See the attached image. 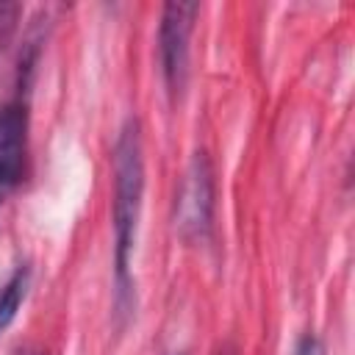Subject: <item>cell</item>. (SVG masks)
I'll return each mask as SVG.
<instances>
[{
  "instance_id": "cell-1",
  "label": "cell",
  "mask_w": 355,
  "mask_h": 355,
  "mask_svg": "<svg viewBox=\"0 0 355 355\" xmlns=\"http://www.w3.org/2000/svg\"><path fill=\"white\" fill-rule=\"evenodd\" d=\"M114 172V200H111V227H114V324L122 330L136 313V280H133V250L144 205V144L141 125L128 116L119 125L111 155Z\"/></svg>"
},
{
  "instance_id": "cell-2",
  "label": "cell",
  "mask_w": 355,
  "mask_h": 355,
  "mask_svg": "<svg viewBox=\"0 0 355 355\" xmlns=\"http://www.w3.org/2000/svg\"><path fill=\"white\" fill-rule=\"evenodd\" d=\"M216 211V172L205 150H197L183 169L180 186L175 191L172 225L186 244H202L214 236Z\"/></svg>"
},
{
  "instance_id": "cell-3",
  "label": "cell",
  "mask_w": 355,
  "mask_h": 355,
  "mask_svg": "<svg viewBox=\"0 0 355 355\" xmlns=\"http://www.w3.org/2000/svg\"><path fill=\"white\" fill-rule=\"evenodd\" d=\"M200 14L194 0H172L161 8L158 22V67L169 100H178L189 83V58H191V31Z\"/></svg>"
},
{
  "instance_id": "cell-4",
  "label": "cell",
  "mask_w": 355,
  "mask_h": 355,
  "mask_svg": "<svg viewBox=\"0 0 355 355\" xmlns=\"http://www.w3.org/2000/svg\"><path fill=\"white\" fill-rule=\"evenodd\" d=\"M28 161V97L14 94L0 103V166L25 172Z\"/></svg>"
},
{
  "instance_id": "cell-5",
  "label": "cell",
  "mask_w": 355,
  "mask_h": 355,
  "mask_svg": "<svg viewBox=\"0 0 355 355\" xmlns=\"http://www.w3.org/2000/svg\"><path fill=\"white\" fill-rule=\"evenodd\" d=\"M31 288V263H17L3 280H0V336L8 330V324L17 319L19 305L25 302Z\"/></svg>"
},
{
  "instance_id": "cell-6",
  "label": "cell",
  "mask_w": 355,
  "mask_h": 355,
  "mask_svg": "<svg viewBox=\"0 0 355 355\" xmlns=\"http://www.w3.org/2000/svg\"><path fill=\"white\" fill-rule=\"evenodd\" d=\"M19 14H22V6H19V3H3V0H0V53H3V50L8 47V42L14 39Z\"/></svg>"
},
{
  "instance_id": "cell-7",
  "label": "cell",
  "mask_w": 355,
  "mask_h": 355,
  "mask_svg": "<svg viewBox=\"0 0 355 355\" xmlns=\"http://www.w3.org/2000/svg\"><path fill=\"white\" fill-rule=\"evenodd\" d=\"M291 355H324L319 336H316V333H311V330H308V333H302V336L297 338V344H294Z\"/></svg>"
},
{
  "instance_id": "cell-8",
  "label": "cell",
  "mask_w": 355,
  "mask_h": 355,
  "mask_svg": "<svg viewBox=\"0 0 355 355\" xmlns=\"http://www.w3.org/2000/svg\"><path fill=\"white\" fill-rule=\"evenodd\" d=\"M25 172H17V169H8V166H0V205L3 200L8 197V191H14L19 183H22Z\"/></svg>"
},
{
  "instance_id": "cell-9",
  "label": "cell",
  "mask_w": 355,
  "mask_h": 355,
  "mask_svg": "<svg viewBox=\"0 0 355 355\" xmlns=\"http://www.w3.org/2000/svg\"><path fill=\"white\" fill-rule=\"evenodd\" d=\"M14 355H47L42 347H19Z\"/></svg>"
},
{
  "instance_id": "cell-10",
  "label": "cell",
  "mask_w": 355,
  "mask_h": 355,
  "mask_svg": "<svg viewBox=\"0 0 355 355\" xmlns=\"http://www.w3.org/2000/svg\"><path fill=\"white\" fill-rule=\"evenodd\" d=\"M214 355H239V349H236V347H233V344L227 341V344H222V347H216V352H214Z\"/></svg>"
}]
</instances>
